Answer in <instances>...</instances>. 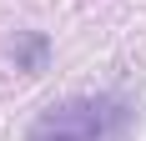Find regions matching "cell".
I'll return each mask as SVG.
<instances>
[{
  "label": "cell",
  "instance_id": "1",
  "mask_svg": "<svg viewBox=\"0 0 146 141\" xmlns=\"http://www.w3.org/2000/svg\"><path fill=\"white\" fill-rule=\"evenodd\" d=\"M131 131V101L116 91L50 101L25 126V141H121Z\"/></svg>",
  "mask_w": 146,
  "mask_h": 141
},
{
  "label": "cell",
  "instance_id": "2",
  "mask_svg": "<svg viewBox=\"0 0 146 141\" xmlns=\"http://www.w3.org/2000/svg\"><path fill=\"white\" fill-rule=\"evenodd\" d=\"M10 61H15V70H25V76L45 70V61H50V41H45V30H25V35H15Z\"/></svg>",
  "mask_w": 146,
  "mask_h": 141
}]
</instances>
